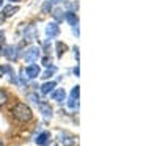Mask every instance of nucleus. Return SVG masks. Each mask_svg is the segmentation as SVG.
<instances>
[{
	"label": "nucleus",
	"mask_w": 157,
	"mask_h": 146,
	"mask_svg": "<svg viewBox=\"0 0 157 146\" xmlns=\"http://www.w3.org/2000/svg\"><path fill=\"white\" fill-rule=\"evenodd\" d=\"M11 115H13L14 119H17L19 123H29L30 119L33 118L32 109L29 107L27 104H24V102H17L14 107L11 109Z\"/></svg>",
	"instance_id": "f257e3e1"
},
{
	"label": "nucleus",
	"mask_w": 157,
	"mask_h": 146,
	"mask_svg": "<svg viewBox=\"0 0 157 146\" xmlns=\"http://www.w3.org/2000/svg\"><path fill=\"white\" fill-rule=\"evenodd\" d=\"M39 57H41V49H39L38 46H30L27 50H25V54H24V60L27 63H33Z\"/></svg>",
	"instance_id": "f03ea898"
},
{
	"label": "nucleus",
	"mask_w": 157,
	"mask_h": 146,
	"mask_svg": "<svg viewBox=\"0 0 157 146\" xmlns=\"http://www.w3.org/2000/svg\"><path fill=\"white\" fill-rule=\"evenodd\" d=\"M46 35L49 38H57L60 35V27H58V24L57 22H50L46 25Z\"/></svg>",
	"instance_id": "7ed1b4c3"
},
{
	"label": "nucleus",
	"mask_w": 157,
	"mask_h": 146,
	"mask_svg": "<svg viewBox=\"0 0 157 146\" xmlns=\"http://www.w3.org/2000/svg\"><path fill=\"white\" fill-rule=\"evenodd\" d=\"M25 74H27L29 79H36L39 74H41V69H39L38 64H29L25 68Z\"/></svg>",
	"instance_id": "20e7f679"
},
{
	"label": "nucleus",
	"mask_w": 157,
	"mask_h": 146,
	"mask_svg": "<svg viewBox=\"0 0 157 146\" xmlns=\"http://www.w3.org/2000/svg\"><path fill=\"white\" fill-rule=\"evenodd\" d=\"M38 107H39V112H41L46 118H52V115H54V110H52L50 104H47V102H39Z\"/></svg>",
	"instance_id": "39448f33"
},
{
	"label": "nucleus",
	"mask_w": 157,
	"mask_h": 146,
	"mask_svg": "<svg viewBox=\"0 0 157 146\" xmlns=\"http://www.w3.org/2000/svg\"><path fill=\"white\" fill-rule=\"evenodd\" d=\"M3 55L8 60H16L17 58V47L16 46H6L3 50Z\"/></svg>",
	"instance_id": "423d86ee"
},
{
	"label": "nucleus",
	"mask_w": 157,
	"mask_h": 146,
	"mask_svg": "<svg viewBox=\"0 0 157 146\" xmlns=\"http://www.w3.org/2000/svg\"><path fill=\"white\" fill-rule=\"evenodd\" d=\"M50 98L54 99V101H57V102H63V101H64V98H66V91H64L63 88L54 90V91L50 93Z\"/></svg>",
	"instance_id": "0eeeda50"
},
{
	"label": "nucleus",
	"mask_w": 157,
	"mask_h": 146,
	"mask_svg": "<svg viewBox=\"0 0 157 146\" xmlns=\"http://www.w3.org/2000/svg\"><path fill=\"white\" fill-rule=\"evenodd\" d=\"M49 138H50L49 132H41V134H38V137L35 138V141H36L38 146H44V144H47Z\"/></svg>",
	"instance_id": "6e6552de"
},
{
	"label": "nucleus",
	"mask_w": 157,
	"mask_h": 146,
	"mask_svg": "<svg viewBox=\"0 0 157 146\" xmlns=\"http://www.w3.org/2000/svg\"><path fill=\"white\" fill-rule=\"evenodd\" d=\"M17 11H19V6L17 5H8V6L3 8V16L5 17H11V16H14Z\"/></svg>",
	"instance_id": "1a4fd4ad"
},
{
	"label": "nucleus",
	"mask_w": 157,
	"mask_h": 146,
	"mask_svg": "<svg viewBox=\"0 0 157 146\" xmlns=\"http://www.w3.org/2000/svg\"><path fill=\"white\" fill-rule=\"evenodd\" d=\"M55 86H57V82H54V80H52V82H46L41 86V93H43V94H50Z\"/></svg>",
	"instance_id": "9d476101"
},
{
	"label": "nucleus",
	"mask_w": 157,
	"mask_h": 146,
	"mask_svg": "<svg viewBox=\"0 0 157 146\" xmlns=\"http://www.w3.org/2000/svg\"><path fill=\"white\" fill-rule=\"evenodd\" d=\"M64 19H66V21L69 22V25H71V27H77V25H78V17L74 14L72 11L66 13V14H64Z\"/></svg>",
	"instance_id": "9b49d317"
},
{
	"label": "nucleus",
	"mask_w": 157,
	"mask_h": 146,
	"mask_svg": "<svg viewBox=\"0 0 157 146\" xmlns=\"http://www.w3.org/2000/svg\"><path fill=\"white\" fill-rule=\"evenodd\" d=\"M25 39H29V41H32V39H35L36 36H38V30L33 27V25H30V27L27 29V30H25Z\"/></svg>",
	"instance_id": "f8f14e48"
},
{
	"label": "nucleus",
	"mask_w": 157,
	"mask_h": 146,
	"mask_svg": "<svg viewBox=\"0 0 157 146\" xmlns=\"http://www.w3.org/2000/svg\"><path fill=\"white\" fill-rule=\"evenodd\" d=\"M52 16L55 17V21H57V22H61V21L64 19V14H63V11H61V8H60V6H57V8L52 10Z\"/></svg>",
	"instance_id": "ddd939ff"
},
{
	"label": "nucleus",
	"mask_w": 157,
	"mask_h": 146,
	"mask_svg": "<svg viewBox=\"0 0 157 146\" xmlns=\"http://www.w3.org/2000/svg\"><path fill=\"white\" fill-rule=\"evenodd\" d=\"M8 93L5 91V90H0V109L2 107H5L6 105V102H8Z\"/></svg>",
	"instance_id": "4468645a"
},
{
	"label": "nucleus",
	"mask_w": 157,
	"mask_h": 146,
	"mask_svg": "<svg viewBox=\"0 0 157 146\" xmlns=\"http://www.w3.org/2000/svg\"><path fill=\"white\" fill-rule=\"evenodd\" d=\"M66 49H68V47H66V44L58 41V43H57V57H58V58H61V57H63V54L66 52Z\"/></svg>",
	"instance_id": "2eb2a0df"
},
{
	"label": "nucleus",
	"mask_w": 157,
	"mask_h": 146,
	"mask_svg": "<svg viewBox=\"0 0 157 146\" xmlns=\"http://www.w3.org/2000/svg\"><path fill=\"white\" fill-rule=\"evenodd\" d=\"M57 2H60V0H46L44 5H43V13H49V10L54 6Z\"/></svg>",
	"instance_id": "dca6fc26"
},
{
	"label": "nucleus",
	"mask_w": 157,
	"mask_h": 146,
	"mask_svg": "<svg viewBox=\"0 0 157 146\" xmlns=\"http://www.w3.org/2000/svg\"><path fill=\"white\" fill-rule=\"evenodd\" d=\"M55 72H57V68H55V66H52V68H49L47 71H44V74H43L41 77H43V79H50Z\"/></svg>",
	"instance_id": "f3484780"
},
{
	"label": "nucleus",
	"mask_w": 157,
	"mask_h": 146,
	"mask_svg": "<svg viewBox=\"0 0 157 146\" xmlns=\"http://www.w3.org/2000/svg\"><path fill=\"white\" fill-rule=\"evenodd\" d=\"M27 99H29V101H32V102H33V104H36V105H38L39 102H41V99H39V96L36 94V93H32V94H27Z\"/></svg>",
	"instance_id": "a211bd4d"
},
{
	"label": "nucleus",
	"mask_w": 157,
	"mask_h": 146,
	"mask_svg": "<svg viewBox=\"0 0 157 146\" xmlns=\"http://www.w3.org/2000/svg\"><path fill=\"white\" fill-rule=\"evenodd\" d=\"M60 141L63 143V146H71V144H74V138H71V137H61L60 138Z\"/></svg>",
	"instance_id": "6ab92c4d"
},
{
	"label": "nucleus",
	"mask_w": 157,
	"mask_h": 146,
	"mask_svg": "<svg viewBox=\"0 0 157 146\" xmlns=\"http://www.w3.org/2000/svg\"><path fill=\"white\" fill-rule=\"evenodd\" d=\"M68 107H69V109H77V107H78V101L74 99V98H69V99H68Z\"/></svg>",
	"instance_id": "aec40b11"
},
{
	"label": "nucleus",
	"mask_w": 157,
	"mask_h": 146,
	"mask_svg": "<svg viewBox=\"0 0 157 146\" xmlns=\"http://www.w3.org/2000/svg\"><path fill=\"white\" fill-rule=\"evenodd\" d=\"M50 63H52V60H50L49 57H44V58H43V64H44V66H50Z\"/></svg>",
	"instance_id": "412c9836"
},
{
	"label": "nucleus",
	"mask_w": 157,
	"mask_h": 146,
	"mask_svg": "<svg viewBox=\"0 0 157 146\" xmlns=\"http://www.w3.org/2000/svg\"><path fill=\"white\" fill-rule=\"evenodd\" d=\"M74 74H75V77H78V74H80V69H78V66H77V68H74Z\"/></svg>",
	"instance_id": "4be33fe9"
},
{
	"label": "nucleus",
	"mask_w": 157,
	"mask_h": 146,
	"mask_svg": "<svg viewBox=\"0 0 157 146\" xmlns=\"http://www.w3.org/2000/svg\"><path fill=\"white\" fill-rule=\"evenodd\" d=\"M74 55H75V58L78 60V47H74Z\"/></svg>",
	"instance_id": "5701e85b"
},
{
	"label": "nucleus",
	"mask_w": 157,
	"mask_h": 146,
	"mask_svg": "<svg viewBox=\"0 0 157 146\" xmlns=\"http://www.w3.org/2000/svg\"><path fill=\"white\" fill-rule=\"evenodd\" d=\"M5 19H6V17L3 16V13H2V14H0V25H2V24L5 22Z\"/></svg>",
	"instance_id": "b1692460"
},
{
	"label": "nucleus",
	"mask_w": 157,
	"mask_h": 146,
	"mask_svg": "<svg viewBox=\"0 0 157 146\" xmlns=\"http://www.w3.org/2000/svg\"><path fill=\"white\" fill-rule=\"evenodd\" d=\"M3 39H5V33L0 32V43H3Z\"/></svg>",
	"instance_id": "393cba45"
},
{
	"label": "nucleus",
	"mask_w": 157,
	"mask_h": 146,
	"mask_svg": "<svg viewBox=\"0 0 157 146\" xmlns=\"http://www.w3.org/2000/svg\"><path fill=\"white\" fill-rule=\"evenodd\" d=\"M3 74H5V72H3V68L0 66V77H3Z\"/></svg>",
	"instance_id": "a878e982"
},
{
	"label": "nucleus",
	"mask_w": 157,
	"mask_h": 146,
	"mask_svg": "<svg viewBox=\"0 0 157 146\" xmlns=\"http://www.w3.org/2000/svg\"><path fill=\"white\" fill-rule=\"evenodd\" d=\"M0 146H3V140L2 138H0Z\"/></svg>",
	"instance_id": "bb28decb"
},
{
	"label": "nucleus",
	"mask_w": 157,
	"mask_h": 146,
	"mask_svg": "<svg viewBox=\"0 0 157 146\" xmlns=\"http://www.w3.org/2000/svg\"><path fill=\"white\" fill-rule=\"evenodd\" d=\"M3 5V0H0V6H2Z\"/></svg>",
	"instance_id": "cd10ccee"
},
{
	"label": "nucleus",
	"mask_w": 157,
	"mask_h": 146,
	"mask_svg": "<svg viewBox=\"0 0 157 146\" xmlns=\"http://www.w3.org/2000/svg\"><path fill=\"white\" fill-rule=\"evenodd\" d=\"M13 2H19V0H11V3H13Z\"/></svg>",
	"instance_id": "c85d7f7f"
}]
</instances>
